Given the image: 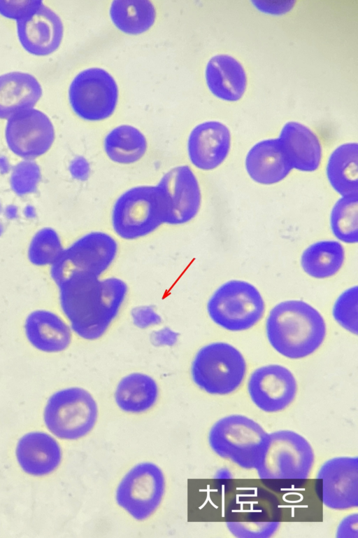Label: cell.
I'll list each match as a JSON object with an SVG mask.
<instances>
[{"label": "cell", "mask_w": 358, "mask_h": 538, "mask_svg": "<svg viewBox=\"0 0 358 538\" xmlns=\"http://www.w3.org/2000/svg\"><path fill=\"white\" fill-rule=\"evenodd\" d=\"M56 284L61 308L71 330L88 340L105 334L128 292L127 284L120 278L100 280L87 273L71 275Z\"/></svg>", "instance_id": "6da1fadb"}, {"label": "cell", "mask_w": 358, "mask_h": 538, "mask_svg": "<svg viewBox=\"0 0 358 538\" xmlns=\"http://www.w3.org/2000/svg\"><path fill=\"white\" fill-rule=\"evenodd\" d=\"M270 344L280 354L300 359L313 353L326 334L324 320L313 307L302 301L276 305L266 323Z\"/></svg>", "instance_id": "7a4b0ae2"}, {"label": "cell", "mask_w": 358, "mask_h": 538, "mask_svg": "<svg viewBox=\"0 0 358 538\" xmlns=\"http://www.w3.org/2000/svg\"><path fill=\"white\" fill-rule=\"evenodd\" d=\"M314 460L313 448L306 439L294 431L279 430L268 434L266 450L255 470L268 487L289 490L306 481Z\"/></svg>", "instance_id": "3957f363"}, {"label": "cell", "mask_w": 358, "mask_h": 538, "mask_svg": "<svg viewBox=\"0 0 358 538\" xmlns=\"http://www.w3.org/2000/svg\"><path fill=\"white\" fill-rule=\"evenodd\" d=\"M268 433L243 415H230L213 424L208 443L219 457L245 469H256L266 450Z\"/></svg>", "instance_id": "277c9868"}, {"label": "cell", "mask_w": 358, "mask_h": 538, "mask_svg": "<svg viewBox=\"0 0 358 538\" xmlns=\"http://www.w3.org/2000/svg\"><path fill=\"white\" fill-rule=\"evenodd\" d=\"M169 207L162 190L157 186H138L124 192L112 210V225L124 240L146 236L166 223Z\"/></svg>", "instance_id": "5b68a950"}, {"label": "cell", "mask_w": 358, "mask_h": 538, "mask_svg": "<svg viewBox=\"0 0 358 538\" xmlns=\"http://www.w3.org/2000/svg\"><path fill=\"white\" fill-rule=\"evenodd\" d=\"M246 373L242 354L227 343H212L201 347L191 365L193 382L202 390L224 395L234 392Z\"/></svg>", "instance_id": "8992f818"}, {"label": "cell", "mask_w": 358, "mask_h": 538, "mask_svg": "<svg viewBox=\"0 0 358 538\" xmlns=\"http://www.w3.org/2000/svg\"><path fill=\"white\" fill-rule=\"evenodd\" d=\"M97 418L96 401L88 391L78 387L55 392L48 399L43 413L48 430L65 440L86 436L94 428Z\"/></svg>", "instance_id": "52a82bcc"}, {"label": "cell", "mask_w": 358, "mask_h": 538, "mask_svg": "<svg viewBox=\"0 0 358 538\" xmlns=\"http://www.w3.org/2000/svg\"><path fill=\"white\" fill-rule=\"evenodd\" d=\"M280 523L278 499L261 488L238 493L227 509V527L237 537H270Z\"/></svg>", "instance_id": "ba28073f"}, {"label": "cell", "mask_w": 358, "mask_h": 538, "mask_svg": "<svg viewBox=\"0 0 358 538\" xmlns=\"http://www.w3.org/2000/svg\"><path fill=\"white\" fill-rule=\"evenodd\" d=\"M211 319L233 331L253 326L262 317L264 303L259 291L251 284L231 280L220 286L207 304Z\"/></svg>", "instance_id": "9c48e42d"}, {"label": "cell", "mask_w": 358, "mask_h": 538, "mask_svg": "<svg viewBox=\"0 0 358 538\" xmlns=\"http://www.w3.org/2000/svg\"><path fill=\"white\" fill-rule=\"evenodd\" d=\"M118 246L109 234L100 231L89 233L64 249L52 264L50 275L57 284L76 273L100 277L114 261Z\"/></svg>", "instance_id": "30bf717a"}, {"label": "cell", "mask_w": 358, "mask_h": 538, "mask_svg": "<svg viewBox=\"0 0 358 538\" xmlns=\"http://www.w3.org/2000/svg\"><path fill=\"white\" fill-rule=\"evenodd\" d=\"M165 478L162 469L152 462L135 465L119 483L115 499L117 504L132 518L143 520L160 505L165 492Z\"/></svg>", "instance_id": "8fae6325"}, {"label": "cell", "mask_w": 358, "mask_h": 538, "mask_svg": "<svg viewBox=\"0 0 358 538\" xmlns=\"http://www.w3.org/2000/svg\"><path fill=\"white\" fill-rule=\"evenodd\" d=\"M118 88L112 76L101 68H90L78 74L69 90L73 111L87 120L108 118L115 111Z\"/></svg>", "instance_id": "7c38bea8"}, {"label": "cell", "mask_w": 358, "mask_h": 538, "mask_svg": "<svg viewBox=\"0 0 358 538\" xmlns=\"http://www.w3.org/2000/svg\"><path fill=\"white\" fill-rule=\"evenodd\" d=\"M315 491L329 509L347 510L358 506V458L341 456L324 462L316 475Z\"/></svg>", "instance_id": "4fadbf2b"}, {"label": "cell", "mask_w": 358, "mask_h": 538, "mask_svg": "<svg viewBox=\"0 0 358 538\" xmlns=\"http://www.w3.org/2000/svg\"><path fill=\"white\" fill-rule=\"evenodd\" d=\"M6 143L15 155L27 160L46 153L55 139L53 125L41 111L34 108L21 110L7 119Z\"/></svg>", "instance_id": "5bb4252c"}, {"label": "cell", "mask_w": 358, "mask_h": 538, "mask_svg": "<svg viewBox=\"0 0 358 538\" xmlns=\"http://www.w3.org/2000/svg\"><path fill=\"white\" fill-rule=\"evenodd\" d=\"M248 390L260 410L275 413L284 410L294 401L297 385L289 369L271 364L256 369L250 375Z\"/></svg>", "instance_id": "9a60e30c"}, {"label": "cell", "mask_w": 358, "mask_h": 538, "mask_svg": "<svg viewBox=\"0 0 358 538\" xmlns=\"http://www.w3.org/2000/svg\"><path fill=\"white\" fill-rule=\"evenodd\" d=\"M157 186L168 203L166 223L184 224L196 216L201 206V194L198 180L189 166L172 168L163 175Z\"/></svg>", "instance_id": "2e32d148"}, {"label": "cell", "mask_w": 358, "mask_h": 538, "mask_svg": "<svg viewBox=\"0 0 358 538\" xmlns=\"http://www.w3.org/2000/svg\"><path fill=\"white\" fill-rule=\"evenodd\" d=\"M22 46L28 53L46 56L59 46L64 32L59 15L43 3L29 15L16 21Z\"/></svg>", "instance_id": "e0dca14e"}, {"label": "cell", "mask_w": 358, "mask_h": 538, "mask_svg": "<svg viewBox=\"0 0 358 538\" xmlns=\"http://www.w3.org/2000/svg\"><path fill=\"white\" fill-rule=\"evenodd\" d=\"M231 144L228 127L218 121H207L196 125L187 142L191 163L202 170L218 167L227 158Z\"/></svg>", "instance_id": "ac0fdd59"}, {"label": "cell", "mask_w": 358, "mask_h": 538, "mask_svg": "<svg viewBox=\"0 0 358 538\" xmlns=\"http://www.w3.org/2000/svg\"><path fill=\"white\" fill-rule=\"evenodd\" d=\"M15 455L21 469L27 474L41 476L54 471L62 461L58 442L43 432H31L17 441Z\"/></svg>", "instance_id": "d6986e66"}, {"label": "cell", "mask_w": 358, "mask_h": 538, "mask_svg": "<svg viewBox=\"0 0 358 538\" xmlns=\"http://www.w3.org/2000/svg\"><path fill=\"white\" fill-rule=\"evenodd\" d=\"M278 139L292 169L313 172L319 167L322 147L319 139L309 127L298 122H288L282 127Z\"/></svg>", "instance_id": "ffe728a7"}, {"label": "cell", "mask_w": 358, "mask_h": 538, "mask_svg": "<svg viewBox=\"0 0 358 538\" xmlns=\"http://www.w3.org/2000/svg\"><path fill=\"white\" fill-rule=\"evenodd\" d=\"M24 331L31 345L44 352L64 351L71 342V327L59 315L48 310L31 312L26 318Z\"/></svg>", "instance_id": "44dd1931"}, {"label": "cell", "mask_w": 358, "mask_h": 538, "mask_svg": "<svg viewBox=\"0 0 358 538\" xmlns=\"http://www.w3.org/2000/svg\"><path fill=\"white\" fill-rule=\"evenodd\" d=\"M245 168L253 181L265 185L280 182L292 170L278 138L255 144L246 156Z\"/></svg>", "instance_id": "7402d4cb"}, {"label": "cell", "mask_w": 358, "mask_h": 538, "mask_svg": "<svg viewBox=\"0 0 358 538\" xmlns=\"http://www.w3.org/2000/svg\"><path fill=\"white\" fill-rule=\"evenodd\" d=\"M206 81L210 92L217 97L229 102L240 99L247 85V76L242 64L229 55H217L208 61Z\"/></svg>", "instance_id": "603a6c76"}, {"label": "cell", "mask_w": 358, "mask_h": 538, "mask_svg": "<svg viewBox=\"0 0 358 538\" xmlns=\"http://www.w3.org/2000/svg\"><path fill=\"white\" fill-rule=\"evenodd\" d=\"M40 83L33 75L12 71L0 76V118L34 108L42 96Z\"/></svg>", "instance_id": "cb8c5ba5"}, {"label": "cell", "mask_w": 358, "mask_h": 538, "mask_svg": "<svg viewBox=\"0 0 358 538\" xmlns=\"http://www.w3.org/2000/svg\"><path fill=\"white\" fill-rule=\"evenodd\" d=\"M114 396L116 404L122 411L141 413L154 406L159 396V387L151 376L132 373L120 380Z\"/></svg>", "instance_id": "d4e9b609"}, {"label": "cell", "mask_w": 358, "mask_h": 538, "mask_svg": "<svg viewBox=\"0 0 358 538\" xmlns=\"http://www.w3.org/2000/svg\"><path fill=\"white\" fill-rule=\"evenodd\" d=\"M327 176L332 188L342 197L358 195V144L345 143L329 156Z\"/></svg>", "instance_id": "484cf974"}, {"label": "cell", "mask_w": 358, "mask_h": 538, "mask_svg": "<svg viewBox=\"0 0 358 538\" xmlns=\"http://www.w3.org/2000/svg\"><path fill=\"white\" fill-rule=\"evenodd\" d=\"M147 140L137 128L122 125L113 129L105 137L104 149L108 158L120 164L139 160L147 150Z\"/></svg>", "instance_id": "4316f807"}, {"label": "cell", "mask_w": 358, "mask_h": 538, "mask_svg": "<svg viewBox=\"0 0 358 538\" xmlns=\"http://www.w3.org/2000/svg\"><path fill=\"white\" fill-rule=\"evenodd\" d=\"M345 251L343 245L334 240L317 242L302 254L301 263L310 276L322 279L335 275L343 265Z\"/></svg>", "instance_id": "83f0119b"}, {"label": "cell", "mask_w": 358, "mask_h": 538, "mask_svg": "<svg viewBox=\"0 0 358 538\" xmlns=\"http://www.w3.org/2000/svg\"><path fill=\"white\" fill-rule=\"evenodd\" d=\"M113 24L129 34L147 31L155 22V8L148 0H115L110 8Z\"/></svg>", "instance_id": "f1b7e54d"}, {"label": "cell", "mask_w": 358, "mask_h": 538, "mask_svg": "<svg viewBox=\"0 0 358 538\" xmlns=\"http://www.w3.org/2000/svg\"><path fill=\"white\" fill-rule=\"evenodd\" d=\"M330 226L336 238L345 243L358 241V195L343 196L334 205Z\"/></svg>", "instance_id": "f546056e"}, {"label": "cell", "mask_w": 358, "mask_h": 538, "mask_svg": "<svg viewBox=\"0 0 358 538\" xmlns=\"http://www.w3.org/2000/svg\"><path fill=\"white\" fill-rule=\"evenodd\" d=\"M58 234L50 228L38 231L30 243L28 257L36 265L53 264L63 251Z\"/></svg>", "instance_id": "4dcf8cb0"}, {"label": "cell", "mask_w": 358, "mask_h": 538, "mask_svg": "<svg viewBox=\"0 0 358 538\" xmlns=\"http://www.w3.org/2000/svg\"><path fill=\"white\" fill-rule=\"evenodd\" d=\"M335 319L345 329L357 333V287L344 291L337 299L333 310Z\"/></svg>", "instance_id": "1f68e13d"}, {"label": "cell", "mask_w": 358, "mask_h": 538, "mask_svg": "<svg viewBox=\"0 0 358 538\" xmlns=\"http://www.w3.org/2000/svg\"><path fill=\"white\" fill-rule=\"evenodd\" d=\"M40 179L41 171L38 165L25 160L14 167L10 177V186L18 195H24L36 190Z\"/></svg>", "instance_id": "d6a6232c"}, {"label": "cell", "mask_w": 358, "mask_h": 538, "mask_svg": "<svg viewBox=\"0 0 358 538\" xmlns=\"http://www.w3.org/2000/svg\"><path fill=\"white\" fill-rule=\"evenodd\" d=\"M42 4L41 0H0V14L17 21L35 11Z\"/></svg>", "instance_id": "836d02e7"}, {"label": "cell", "mask_w": 358, "mask_h": 538, "mask_svg": "<svg viewBox=\"0 0 358 538\" xmlns=\"http://www.w3.org/2000/svg\"><path fill=\"white\" fill-rule=\"evenodd\" d=\"M255 6L263 12L281 14L289 11L294 4L292 1H255Z\"/></svg>", "instance_id": "e575fe53"}, {"label": "cell", "mask_w": 358, "mask_h": 538, "mask_svg": "<svg viewBox=\"0 0 358 538\" xmlns=\"http://www.w3.org/2000/svg\"><path fill=\"white\" fill-rule=\"evenodd\" d=\"M337 537L344 538L357 537V514H351L345 517L337 529Z\"/></svg>", "instance_id": "d590c367"}, {"label": "cell", "mask_w": 358, "mask_h": 538, "mask_svg": "<svg viewBox=\"0 0 358 538\" xmlns=\"http://www.w3.org/2000/svg\"><path fill=\"white\" fill-rule=\"evenodd\" d=\"M17 209L14 205H9L5 210V216L9 219H15L17 216Z\"/></svg>", "instance_id": "8d00e7d4"}, {"label": "cell", "mask_w": 358, "mask_h": 538, "mask_svg": "<svg viewBox=\"0 0 358 538\" xmlns=\"http://www.w3.org/2000/svg\"><path fill=\"white\" fill-rule=\"evenodd\" d=\"M24 214L27 218H33L36 216L35 209L31 206H27L24 210Z\"/></svg>", "instance_id": "74e56055"}, {"label": "cell", "mask_w": 358, "mask_h": 538, "mask_svg": "<svg viewBox=\"0 0 358 538\" xmlns=\"http://www.w3.org/2000/svg\"><path fill=\"white\" fill-rule=\"evenodd\" d=\"M3 226H2L1 223H0V236H1V233H2V232H3Z\"/></svg>", "instance_id": "f35d334b"}, {"label": "cell", "mask_w": 358, "mask_h": 538, "mask_svg": "<svg viewBox=\"0 0 358 538\" xmlns=\"http://www.w3.org/2000/svg\"><path fill=\"white\" fill-rule=\"evenodd\" d=\"M0 212H1V205H0Z\"/></svg>", "instance_id": "ab89813d"}]
</instances>
